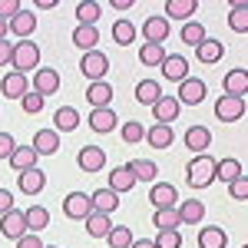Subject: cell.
Instances as JSON below:
<instances>
[{"mask_svg": "<svg viewBox=\"0 0 248 248\" xmlns=\"http://www.w3.org/2000/svg\"><path fill=\"white\" fill-rule=\"evenodd\" d=\"M222 53H225L222 40H212V37H205L199 46H195V60H199V63H218Z\"/></svg>", "mask_w": 248, "mask_h": 248, "instance_id": "cell-26", "label": "cell"}, {"mask_svg": "<svg viewBox=\"0 0 248 248\" xmlns=\"http://www.w3.org/2000/svg\"><path fill=\"white\" fill-rule=\"evenodd\" d=\"M17 14H20V3H17V0H0V20H7V23H10Z\"/></svg>", "mask_w": 248, "mask_h": 248, "instance_id": "cell-48", "label": "cell"}, {"mask_svg": "<svg viewBox=\"0 0 248 248\" xmlns=\"http://www.w3.org/2000/svg\"><path fill=\"white\" fill-rule=\"evenodd\" d=\"M10 57H14V43H10V37H7V40H0V66L10 63Z\"/></svg>", "mask_w": 248, "mask_h": 248, "instance_id": "cell-51", "label": "cell"}, {"mask_svg": "<svg viewBox=\"0 0 248 248\" xmlns=\"http://www.w3.org/2000/svg\"><path fill=\"white\" fill-rule=\"evenodd\" d=\"M17 189L23 192V195H37V192L46 189V175H43V169H27V172H20V179H17Z\"/></svg>", "mask_w": 248, "mask_h": 248, "instance_id": "cell-14", "label": "cell"}, {"mask_svg": "<svg viewBox=\"0 0 248 248\" xmlns=\"http://www.w3.org/2000/svg\"><path fill=\"white\" fill-rule=\"evenodd\" d=\"M229 27L235 30V33H248V3H245V0L232 3V10H229Z\"/></svg>", "mask_w": 248, "mask_h": 248, "instance_id": "cell-38", "label": "cell"}, {"mask_svg": "<svg viewBox=\"0 0 248 248\" xmlns=\"http://www.w3.org/2000/svg\"><path fill=\"white\" fill-rule=\"evenodd\" d=\"M79 73L90 79V83H99V79L109 73V57H106V53H99V50L83 53V60H79Z\"/></svg>", "mask_w": 248, "mask_h": 248, "instance_id": "cell-3", "label": "cell"}, {"mask_svg": "<svg viewBox=\"0 0 248 248\" xmlns=\"http://www.w3.org/2000/svg\"><path fill=\"white\" fill-rule=\"evenodd\" d=\"M77 162H79L83 172H99L103 166H106V153H103L99 146H83L79 155H77Z\"/></svg>", "mask_w": 248, "mask_h": 248, "instance_id": "cell-18", "label": "cell"}, {"mask_svg": "<svg viewBox=\"0 0 248 248\" xmlns=\"http://www.w3.org/2000/svg\"><path fill=\"white\" fill-rule=\"evenodd\" d=\"M175 215H179L182 225H199L205 218V205H202V199H186V202H179Z\"/></svg>", "mask_w": 248, "mask_h": 248, "instance_id": "cell-16", "label": "cell"}, {"mask_svg": "<svg viewBox=\"0 0 248 248\" xmlns=\"http://www.w3.org/2000/svg\"><path fill=\"white\" fill-rule=\"evenodd\" d=\"M83 222H86V235H90V238H106L109 229H113L109 215H103V212H90Z\"/></svg>", "mask_w": 248, "mask_h": 248, "instance_id": "cell-30", "label": "cell"}, {"mask_svg": "<svg viewBox=\"0 0 248 248\" xmlns=\"http://www.w3.org/2000/svg\"><path fill=\"white\" fill-rule=\"evenodd\" d=\"M20 106H23V113H40V109H43V96L30 90V93L20 99Z\"/></svg>", "mask_w": 248, "mask_h": 248, "instance_id": "cell-46", "label": "cell"}, {"mask_svg": "<svg viewBox=\"0 0 248 248\" xmlns=\"http://www.w3.org/2000/svg\"><path fill=\"white\" fill-rule=\"evenodd\" d=\"M186 179H189V189H209L215 182V159L209 153L192 155L189 169H186Z\"/></svg>", "mask_w": 248, "mask_h": 248, "instance_id": "cell-1", "label": "cell"}, {"mask_svg": "<svg viewBox=\"0 0 248 248\" xmlns=\"http://www.w3.org/2000/svg\"><path fill=\"white\" fill-rule=\"evenodd\" d=\"M23 218H27V232H33V235L50 225V212L43 209V205H30V209L23 212Z\"/></svg>", "mask_w": 248, "mask_h": 248, "instance_id": "cell-36", "label": "cell"}, {"mask_svg": "<svg viewBox=\"0 0 248 248\" xmlns=\"http://www.w3.org/2000/svg\"><path fill=\"white\" fill-rule=\"evenodd\" d=\"M159 70H162V77L169 79V83H182V79L189 77V60L179 57V53H166Z\"/></svg>", "mask_w": 248, "mask_h": 248, "instance_id": "cell-10", "label": "cell"}, {"mask_svg": "<svg viewBox=\"0 0 248 248\" xmlns=\"http://www.w3.org/2000/svg\"><path fill=\"white\" fill-rule=\"evenodd\" d=\"M136 186V179H133V172H129V166H116L113 172H109V186L106 189H113L116 195L119 192H129Z\"/></svg>", "mask_w": 248, "mask_h": 248, "instance_id": "cell-34", "label": "cell"}, {"mask_svg": "<svg viewBox=\"0 0 248 248\" xmlns=\"http://www.w3.org/2000/svg\"><path fill=\"white\" fill-rule=\"evenodd\" d=\"M126 166H129L136 182H155V175H159V166H155L153 159H133V162H126Z\"/></svg>", "mask_w": 248, "mask_h": 248, "instance_id": "cell-32", "label": "cell"}, {"mask_svg": "<svg viewBox=\"0 0 248 248\" xmlns=\"http://www.w3.org/2000/svg\"><path fill=\"white\" fill-rule=\"evenodd\" d=\"M106 242H109V248H129L133 245V232L126 225H113L109 235H106Z\"/></svg>", "mask_w": 248, "mask_h": 248, "instance_id": "cell-43", "label": "cell"}, {"mask_svg": "<svg viewBox=\"0 0 248 248\" xmlns=\"http://www.w3.org/2000/svg\"><path fill=\"white\" fill-rule=\"evenodd\" d=\"M205 96H209V86H205V79L186 77L182 83H179V93H175V99H179V106H199Z\"/></svg>", "mask_w": 248, "mask_h": 248, "instance_id": "cell-4", "label": "cell"}, {"mask_svg": "<svg viewBox=\"0 0 248 248\" xmlns=\"http://www.w3.org/2000/svg\"><path fill=\"white\" fill-rule=\"evenodd\" d=\"M30 90L40 93L43 99L53 96L60 90V73L53 70V66H40V70H33V83H30Z\"/></svg>", "mask_w": 248, "mask_h": 248, "instance_id": "cell-6", "label": "cell"}, {"mask_svg": "<svg viewBox=\"0 0 248 248\" xmlns=\"http://www.w3.org/2000/svg\"><path fill=\"white\" fill-rule=\"evenodd\" d=\"M149 202H153V209H175L179 189L172 182H155L153 189H149Z\"/></svg>", "mask_w": 248, "mask_h": 248, "instance_id": "cell-9", "label": "cell"}, {"mask_svg": "<svg viewBox=\"0 0 248 248\" xmlns=\"http://www.w3.org/2000/svg\"><path fill=\"white\" fill-rule=\"evenodd\" d=\"M186 146H189L195 155L209 153V146H212V133L205 129V126H192L189 133H186Z\"/></svg>", "mask_w": 248, "mask_h": 248, "instance_id": "cell-28", "label": "cell"}, {"mask_svg": "<svg viewBox=\"0 0 248 248\" xmlns=\"http://www.w3.org/2000/svg\"><path fill=\"white\" fill-rule=\"evenodd\" d=\"M245 172H242V162L238 159H215V179L218 182H225V186H232L235 179H242Z\"/></svg>", "mask_w": 248, "mask_h": 248, "instance_id": "cell-25", "label": "cell"}, {"mask_svg": "<svg viewBox=\"0 0 248 248\" xmlns=\"http://www.w3.org/2000/svg\"><path fill=\"white\" fill-rule=\"evenodd\" d=\"M142 139H146V126L142 123H136V119L123 123V142H142Z\"/></svg>", "mask_w": 248, "mask_h": 248, "instance_id": "cell-45", "label": "cell"}, {"mask_svg": "<svg viewBox=\"0 0 248 248\" xmlns=\"http://www.w3.org/2000/svg\"><path fill=\"white\" fill-rule=\"evenodd\" d=\"M17 149V139L10 133H0V159H10V153Z\"/></svg>", "mask_w": 248, "mask_h": 248, "instance_id": "cell-49", "label": "cell"}, {"mask_svg": "<svg viewBox=\"0 0 248 248\" xmlns=\"http://www.w3.org/2000/svg\"><path fill=\"white\" fill-rule=\"evenodd\" d=\"M43 248H57V245H43Z\"/></svg>", "mask_w": 248, "mask_h": 248, "instance_id": "cell-57", "label": "cell"}, {"mask_svg": "<svg viewBox=\"0 0 248 248\" xmlns=\"http://www.w3.org/2000/svg\"><path fill=\"white\" fill-rule=\"evenodd\" d=\"M199 0H166V20H192Z\"/></svg>", "mask_w": 248, "mask_h": 248, "instance_id": "cell-31", "label": "cell"}, {"mask_svg": "<svg viewBox=\"0 0 248 248\" xmlns=\"http://www.w3.org/2000/svg\"><path fill=\"white\" fill-rule=\"evenodd\" d=\"M10 166H14V172H27V169H33L40 162V155L30 149V146H17L14 153H10V159H7Z\"/></svg>", "mask_w": 248, "mask_h": 248, "instance_id": "cell-29", "label": "cell"}, {"mask_svg": "<svg viewBox=\"0 0 248 248\" xmlns=\"http://www.w3.org/2000/svg\"><path fill=\"white\" fill-rule=\"evenodd\" d=\"M79 126V113L73 106H60L53 113V133H73Z\"/></svg>", "mask_w": 248, "mask_h": 248, "instance_id": "cell-27", "label": "cell"}, {"mask_svg": "<svg viewBox=\"0 0 248 248\" xmlns=\"http://www.w3.org/2000/svg\"><path fill=\"white\" fill-rule=\"evenodd\" d=\"M7 33H10L7 30V20H0V40H7Z\"/></svg>", "mask_w": 248, "mask_h": 248, "instance_id": "cell-56", "label": "cell"}, {"mask_svg": "<svg viewBox=\"0 0 248 248\" xmlns=\"http://www.w3.org/2000/svg\"><path fill=\"white\" fill-rule=\"evenodd\" d=\"M17 248H43V242H40V235L27 232L23 238H17Z\"/></svg>", "mask_w": 248, "mask_h": 248, "instance_id": "cell-50", "label": "cell"}, {"mask_svg": "<svg viewBox=\"0 0 248 248\" xmlns=\"http://www.w3.org/2000/svg\"><path fill=\"white\" fill-rule=\"evenodd\" d=\"M99 14H103V7H99L96 0H83V3H77L79 27H96V23H99Z\"/></svg>", "mask_w": 248, "mask_h": 248, "instance_id": "cell-37", "label": "cell"}, {"mask_svg": "<svg viewBox=\"0 0 248 248\" xmlns=\"http://www.w3.org/2000/svg\"><path fill=\"white\" fill-rule=\"evenodd\" d=\"M86 103H90L93 109H106V106L113 103V86H109L106 79L90 83V86H86Z\"/></svg>", "mask_w": 248, "mask_h": 248, "instance_id": "cell-15", "label": "cell"}, {"mask_svg": "<svg viewBox=\"0 0 248 248\" xmlns=\"http://www.w3.org/2000/svg\"><path fill=\"white\" fill-rule=\"evenodd\" d=\"M162 60H166L162 43H142L139 46V63L142 66H162Z\"/></svg>", "mask_w": 248, "mask_h": 248, "instance_id": "cell-40", "label": "cell"}, {"mask_svg": "<svg viewBox=\"0 0 248 248\" xmlns=\"http://www.w3.org/2000/svg\"><path fill=\"white\" fill-rule=\"evenodd\" d=\"M139 33L146 37V43H162V40L169 37V20L166 17H146Z\"/></svg>", "mask_w": 248, "mask_h": 248, "instance_id": "cell-20", "label": "cell"}, {"mask_svg": "<svg viewBox=\"0 0 248 248\" xmlns=\"http://www.w3.org/2000/svg\"><path fill=\"white\" fill-rule=\"evenodd\" d=\"M199 248H225L229 245V235L225 229H218V225H205V229H199Z\"/></svg>", "mask_w": 248, "mask_h": 248, "instance_id": "cell-24", "label": "cell"}, {"mask_svg": "<svg viewBox=\"0 0 248 248\" xmlns=\"http://www.w3.org/2000/svg\"><path fill=\"white\" fill-rule=\"evenodd\" d=\"M30 149H33L37 155L60 153V133H53V129H37V133H33V142H30Z\"/></svg>", "mask_w": 248, "mask_h": 248, "instance_id": "cell-13", "label": "cell"}, {"mask_svg": "<svg viewBox=\"0 0 248 248\" xmlns=\"http://www.w3.org/2000/svg\"><path fill=\"white\" fill-rule=\"evenodd\" d=\"M10 70L14 73H30V70H40V46L33 40H17L14 43V57H10Z\"/></svg>", "mask_w": 248, "mask_h": 248, "instance_id": "cell-2", "label": "cell"}, {"mask_svg": "<svg viewBox=\"0 0 248 248\" xmlns=\"http://www.w3.org/2000/svg\"><path fill=\"white\" fill-rule=\"evenodd\" d=\"M229 195H232V199H238V202H245V199H248V179H245V175L235 179V182L229 186Z\"/></svg>", "mask_w": 248, "mask_h": 248, "instance_id": "cell-47", "label": "cell"}, {"mask_svg": "<svg viewBox=\"0 0 248 248\" xmlns=\"http://www.w3.org/2000/svg\"><path fill=\"white\" fill-rule=\"evenodd\" d=\"M116 10H129V7H136V0H109Z\"/></svg>", "mask_w": 248, "mask_h": 248, "instance_id": "cell-53", "label": "cell"}, {"mask_svg": "<svg viewBox=\"0 0 248 248\" xmlns=\"http://www.w3.org/2000/svg\"><path fill=\"white\" fill-rule=\"evenodd\" d=\"M153 222H155V229H159V232H169V229H179V225H182L179 215H175V209H155Z\"/></svg>", "mask_w": 248, "mask_h": 248, "instance_id": "cell-42", "label": "cell"}, {"mask_svg": "<svg viewBox=\"0 0 248 248\" xmlns=\"http://www.w3.org/2000/svg\"><path fill=\"white\" fill-rule=\"evenodd\" d=\"M73 46L83 50V53L96 50V46H99V30H96V27H77V30H73Z\"/></svg>", "mask_w": 248, "mask_h": 248, "instance_id": "cell-33", "label": "cell"}, {"mask_svg": "<svg viewBox=\"0 0 248 248\" xmlns=\"http://www.w3.org/2000/svg\"><path fill=\"white\" fill-rule=\"evenodd\" d=\"M222 90H225V96H245L248 90V70H229L225 73V79H222Z\"/></svg>", "mask_w": 248, "mask_h": 248, "instance_id": "cell-23", "label": "cell"}, {"mask_svg": "<svg viewBox=\"0 0 248 248\" xmlns=\"http://www.w3.org/2000/svg\"><path fill=\"white\" fill-rule=\"evenodd\" d=\"M116 126H119V116H116V109H109V106H106V109H93V113H90V129H93V133H113Z\"/></svg>", "mask_w": 248, "mask_h": 248, "instance_id": "cell-17", "label": "cell"}, {"mask_svg": "<svg viewBox=\"0 0 248 248\" xmlns=\"http://www.w3.org/2000/svg\"><path fill=\"white\" fill-rule=\"evenodd\" d=\"M57 3H60V0H37V7H40V10H53Z\"/></svg>", "mask_w": 248, "mask_h": 248, "instance_id": "cell-55", "label": "cell"}, {"mask_svg": "<svg viewBox=\"0 0 248 248\" xmlns=\"http://www.w3.org/2000/svg\"><path fill=\"white\" fill-rule=\"evenodd\" d=\"M0 235L10 238V242L23 238V235H27V218H23V212H17V209L3 212V215H0Z\"/></svg>", "mask_w": 248, "mask_h": 248, "instance_id": "cell-8", "label": "cell"}, {"mask_svg": "<svg viewBox=\"0 0 248 248\" xmlns=\"http://www.w3.org/2000/svg\"><path fill=\"white\" fill-rule=\"evenodd\" d=\"M90 212H93V205H90V195H86V192H70V195L63 199V215H66L70 222H83Z\"/></svg>", "mask_w": 248, "mask_h": 248, "instance_id": "cell-7", "label": "cell"}, {"mask_svg": "<svg viewBox=\"0 0 248 248\" xmlns=\"http://www.w3.org/2000/svg\"><path fill=\"white\" fill-rule=\"evenodd\" d=\"M10 209H14V192L0 189V215H3V212H10Z\"/></svg>", "mask_w": 248, "mask_h": 248, "instance_id": "cell-52", "label": "cell"}, {"mask_svg": "<svg viewBox=\"0 0 248 248\" xmlns=\"http://www.w3.org/2000/svg\"><path fill=\"white\" fill-rule=\"evenodd\" d=\"M146 139H149L153 149H169L172 142H175V133H172V126H159L155 123L153 129H146Z\"/></svg>", "mask_w": 248, "mask_h": 248, "instance_id": "cell-35", "label": "cell"}, {"mask_svg": "<svg viewBox=\"0 0 248 248\" xmlns=\"http://www.w3.org/2000/svg\"><path fill=\"white\" fill-rule=\"evenodd\" d=\"M179 113H182V106H179L175 96H162V99L153 106V116H155L159 126H172V123L179 119Z\"/></svg>", "mask_w": 248, "mask_h": 248, "instance_id": "cell-11", "label": "cell"}, {"mask_svg": "<svg viewBox=\"0 0 248 248\" xmlns=\"http://www.w3.org/2000/svg\"><path fill=\"white\" fill-rule=\"evenodd\" d=\"M179 37H182V43H189L192 50H195V46H199L202 40L209 37V33H205V27H202L199 20H186V27L179 30Z\"/></svg>", "mask_w": 248, "mask_h": 248, "instance_id": "cell-39", "label": "cell"}, {"mask_svg": "<svg viewBox=\"0 0 248 248\" xmlns=\"http://www.w3.org/2000/svg\"><path fill=\"white\" fill-rule=\"evenodd\" d=\"M90 205H93V212L113 215V212L119 209V195H116L113 189H96L93 195H90Z\"/></svg>", "mask_w": 248, "mask_h": 248, "instance_id": "cell-22", "label": "cell"}, {"mask_svg": "<svg viewBox=\"0 0 248 248\" xmlns=\"http://www.w3.org/2000/svg\"><path fill=\"white\" fill-rule=\"evenodd\" d=\"M153 242H155V248H182V232H179V229L159 232Z\"/></svg>", "mask_w": 248, "mask_h": 248, "instance_id": "cell-44", "label": "cell"}, {"mask_svg": "<svg viewBox=\"0 0 248 248\" xmlns=\"http://www.w3.org/2000/svg\"><path fill=\"white\" fill-rule=\"evenodd\" d=\"M0 90H3V96L7 99H23V96L30 93V79L23 77V73H7V77L0 79Z\"/></svg>", "mask_w": 248, "mask_h": 248, "instance_id": "cell-12", "label": "cell"}, {"mask_svg": "<svg viewBox=\"0 0 248 248\" xmlns=\"http://www.w3.org/2000/svg\"><path fill=\"white\" fill-rule=\"evenodd\" d=\"M136 33H139V30H136L129 20H116L113 23V40L119 43V46H129V43L136 40Z\"/></svg>", "mask_w": 248, "mask_h": 248, "instance_id": "cell-41", "label": "cell"}, {"mask_svg": "<svg viewBox=\"0 0 248 248\" xmlns=\"http://www.w3.org/2000/svg\"><path fill=\"white\" fill-rule=\"evenodd\" d=\"M129 248H155V242H149V238H133Z\"/></svg>", "mask_w": 248, "mask_h": 248, "instance_id": "cell-54", "label": "cell"}, {"mask_svg": "<svg viewBox=\"0 0 248 248\" xmlns=\"http://www.w3.org/2000/svg\"><path fill=\"white\" fill-rule=\"evenodd\" d=\"M7 30H10V33H17L20 40H30V33L37 30V14H33V10H20L17 17L7 23Z\"/></svg>", "mask_w": 248, "mask_h": 248, "instance_id": "cell-19", "label": "cell"}, {"mask_svg": "<svg viewBox=\"0 0 248 248\" xmlns=\"http://www.w3.org/2000/svg\"><path fill=\"white\" fill-rule=\"evenodd\" d=\"M159 99H162V83H159V79H142V83L136 86V103H142V106L153 109Z\"/></svg>", "mask_w": 248, "mask_h": 248, "instance_id": "cell-21", "label": "cell"}, {"mask_svg": "<svg viewBox=\"0 0 248 248\" xmlns=\"http://www.w3.org/2000/svg\"><path fill=\"white\" fill-rule=\"evenodd\" d=\"M215 116L222 123H238L245 116V96H225L222 93L215 99Z\"/></svg>", "mask_w": 248, "mask_h": 248, "instance_id": "cell-5", "label": "cell"}]
</instances>
